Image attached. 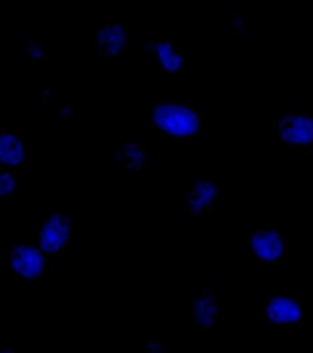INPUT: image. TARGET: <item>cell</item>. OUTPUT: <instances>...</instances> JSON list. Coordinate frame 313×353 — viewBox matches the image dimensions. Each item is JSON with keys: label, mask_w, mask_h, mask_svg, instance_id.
I'll return each instance as SVG.
<instances>
[{"label": "cell", "mask_w": 313, "mask_h": 353, "mask_svg": "<svg viewBox=\"0 0 313 353\" xmlns=\"http://www.w3.org/2000/svg\"><path fill=\"white\" fill-rule=\"evenodd\" d=\"M18 188L15 176L10 172H0V199L13 197Z\"/></svg>", "instance_id": "obj_8"}, {"label": "cell", "mask_w": 313, "mask_h": 353, "mask_svg": "<svg viewBox=\"0 0 313 353\" xmlns=\"http://www.w3.org/2000/svg\"><path fill=\"white\" fill-rule=\"evenodd\" d=\"M285 121L283 117H279V127H284Z\"/></svg>", "instance_id": "obj_12"}, {"label": "cell", "mask_w": 313, "mask_h": 353, "mask_svg": "<svg viewBox=\"0 0 313 353\" xmlns=\"http://www.w3.org/2000/svg\"><path fill=\"white\" fill-rule=\"evenodd\" d=\"M0 353H19L15 351H12V350L7 349V348H0Z\"/></svg>", "instance_id": "obj_11"}, {"label": "cell", "mask_w": 313, "mask_h": 353, "mask_svg": "<svg viewBox=\"0 0 313 353\" xmlns=\"http://www.w3.org/2000/svg\"><path fill=\"white\" fill-rule=\"evenodd\" d=\"M8 265L17 279L32 281L43 276L46 268V256L34 238L14 245L8 254Z\"/></svg>", "instance_id": "obj_3"}, {"label": "cell", "mask_w": 313, "mask_h": 353, "mask_svg": "<svg viewBox=\"0 0 313 353\" xmlns=\"http://www.w3.org/2000/svg\"><path fill=\"white\" fill-rule=\"evenodd\" d=\"M25 158V143L15 132L0 133V166H19Z\"/></svg>", "instance_id": "obj_7"}, {"label": "cell", "mask_w": 313, "mask_h": 353, "mask_svg": "<svg viewBox=\"0 0 313 353\" xmlns=\"http://www.w3.org/2000/svg\"><path fill=\"white\" fill-rule=\"evenodd\" d=\"M60 113L63 117H71L72 116V106L67 105L61 108Z\"/></svg>", "instance_id": "obj_9"}, {"label": "cell", "mask_w": 313, "mask_h": 353, "mask_svg": "<svg viewBox=\"0 0 313 353\" xmlns=\"http://www.w3.org/2000/svg\"><path fill=\"white\" fill-rule=\"evenodd\" d=\"M267 128H270V120H267Z\"/></svg>", "instance_id": "obj_15"}, {"label": "cell", "mask_w": 313, "mask_h": 353, "mask_svg": "<svg viewBox=\"0 0 313 353\" xmlns=\"http://www.w3.org/2000/svg\"><path fill=\"white\" fill-rule=\"evenodd\" d=\"M150 122L173 141H189L202 133L200 112L181 100H161L150 108Z\"/></svg>", "instance_id": "obj_1"}, {"label": "cell", "mask_w": 313, "mask_h": 353, "mask_svg": "<svg viewBox=\"0 0 313 353\" xmlns=\"http://www.w3.org/2000/svg\"><path fill=\"white\" fill-rule=\"evenodd\" d=\"M301 307L300 296H273L264 303L265 319L270 327L296 329L303 323Z\"/></svg>", "instance_id": "obj_5"}, {"label": "cell", "mask_w": 313, "mask_h": 353, "mask_svg": "<svg viewBox=\"0 0 313 353\" xmlns=\"http://www.w3.org/2000/svg\"><path fill=\"white\" fill-rule=\"evenodd\" d=\"M97 46L105 57H114L127 45L128 33L121 24L106 25L97 33Z\"/></svg>", "instance_id": "obj_6"}, {"label": "cell", "mask_w": 313, "mask_h": 353, "mask_svg": "<svg viewBox=\"0 0 313 353\" xmlns=\"http://www.w3.org/2000/svg\"><path fill=\"white\" fill-rule=\"evenodd\" d=\"M184 219L189 220V217L188 216H185V217H184Z\"/></svg>", "instance_id": "obj_16"}, {"label": "cell", "mask_w": 313, "mask_h": 353, "mask_svg": "<svg viewBox=\"0 0 313 353\" xmlns=\"http://www.w3.org/2000/svg\"><path fill=\"white\" fill-rule=\"evenodd\" d=\"M285 148H286L287 150H292V145H290V147H285Z\"/></svg>", "instance_id": "obj_13"}, {"label": "cell", "mask_w": 313, "mask_h": 353, "mask_svg": "<svg viewBox=\"0 0 313 353\" xmlns=\"http://www.w3.org/2000/svg\"><path fill=\"white\" fill-rule=\"evenodd\" d=\"M250 253L263 265H276L286 259L289 241L276 230H259L248 237Z\"/></svg>", "instance_id": "obj_4"}, {"label": "cell", "mask_w": 313, "mask_h": 353, "mask_svg": "<svg viewBox=\"0 0 313 353\" xmlns=\"http://www.w3.org/2000/svg\"><path fill=\"white\" fill-rule=\"evenodd\" d=\"M67 214H46L40 227L38 246L46 254L47 261L50 256H63L68 241L72 234V220Z\"/></svg>", "instance_id": "obj_2"}, {"label": "cell", "mask_w": 313, "mask_h": 353, "mask_svg": "<svg viewBox=\"0 0 313 353\" xmlns=\"http://www.w3.org/2000/svg\"><path fill=\"white\" fill-rule=\"evenodd\" d=\"M283 109H284V106H282V105L279 106V111H282V110H283Z\"/></svg>", "instance_id": "obj_14"}, {"label": "cell", "mask_w": 313, "mask_h": 353, "mask_svg": "<svg viewBox=\"0 0 313 353\" xmlns=\"http://www.w3.org/2000/svg\"><path fill=\"white\" fill-rule=\"evenodd\" d=\"M290 109H292V110H295V111H301L303 109V106L301 105H290Z\"/></svg>", "instance_id": "obj_10"}]
</instances>
